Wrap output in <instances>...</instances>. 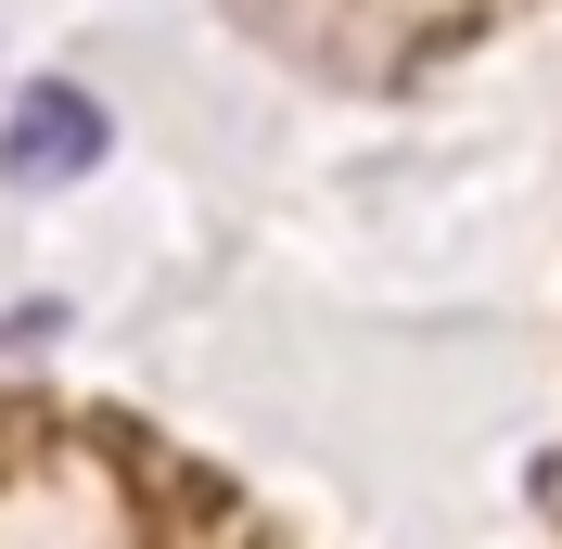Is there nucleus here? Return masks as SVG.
Returning a JSON list of instances; mask_svg holds the SVG:
<instances>
[{
    "mask_svg": "<svg viewBox=\"0 0 562 549\" xmlns=\"http://www.w3.org/2000/svg\"><path fill=\"white\" fill-rule=\"evenodd\" d=\"M90 154H103V103H90V90H26L13 141H0V167H13V179H77Z\"/></svg>",
    "mask_w": 562,
    "mask_h": 549,
    "instance_id": "1",
    "label": "nucleus"
}]
</instances>
